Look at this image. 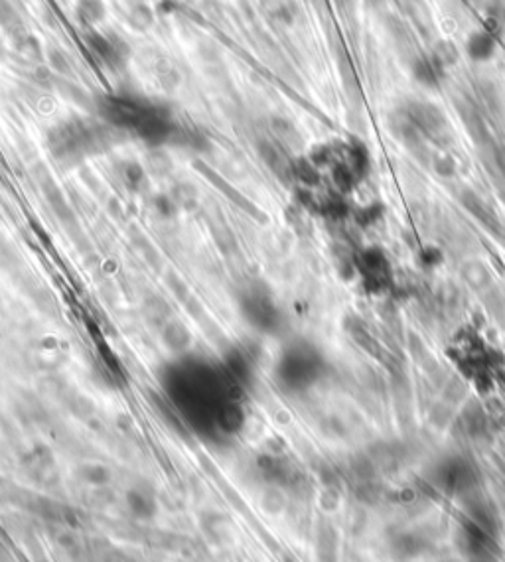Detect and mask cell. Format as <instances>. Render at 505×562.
<instances>
[{"label":"cell","instance_id":"6da1fadb","mask_svg":"<svg viewBox=\"0 0 505 562\" xmlns=\"http://www.w3.org/2000/svg\"><path fill=\"white\" fill-rule=\"evenodd\" d=\"M103 121L111 127L129 131L152 144L192 143L190 133L172 121L170 113L150 101L127 95H115L99 101Z\"/></svg>","mask_w":505,"mask_h":562},{"label":"cell","instance_id":"7a4b0ae2","mask_svg":"<svg viewBox=\"0 0 505 562\" xmlns=\"http://www.w3.org/2000/svg\"><path fill=\"white\" fill-rule=\"evenodd\" d=\"M243 310H245V316L259 328H271L278 320V312L271 296L259 288L249 290L247 296L243 298Z\"/></svg>","mask_w":505,"mask_h":562},{"label":"cell","instance_id":"3957f363","mask_svg":"<svg viewBox=\"0 0 505 562\" xmlns=\"http://www.w3.org/2000/svg\"><path fill=\"white\" fill-rule=\"evenodd\" d=\"M85 40H87L89 48L95 52V55L99 59H103L105 64H109V66L121 64V59L127 55L125 54L127 50H122L121 40H113V38L105 36V34L89 32Z\"/></svg>","mask_w":505,"mask_h":562},{"label":"cell","instance_id":"277c9868","mask_svg":"<svg viewBox=\"0 0 505 562\" xmlns=\"http://www.w3.org/2000/svg\"><path fill=\"white\" fill-rule=\"evenodd\" d=\"M125 12H127V20L134 30L146 32L154 26V12L144 0H129Z\"/></svg>","mask_w":505,"mask_h":562},{"label":"cell","instance_id":"5b68a950","mask_svg":"<svg viewBox=\"0 0 505 562\" xmlns=\"http://www.w3.org/2000/svg\"><path fill=\"white\" fill-rule=\"evenodd\" d=\"M76 16L83 26H95L103 22L105 18V4L103 0H77L76 2Z\"/></svg>","mask_w":505,"mask_h":562},{"label":"cell","instance_id":"8992f818","mask_svg":"<svg viewBox=\"0 0 505 562\" xmlns=\"http://www.w3.org/2000/svg\"><path fill=\"white\" fill-rule=\"evenodd\" d=\"M14 48L26 62H40L42 59V45L32 34L22 32L14 36Z\"/></svg>","mask_w":505,"mask_h":562},{"label":"cell","instance_id":"52a82bcc","mask_svg":"<svg viewBox=\"0 0 505 562\" xmlns=\"http://www.w3.org/2000/svg\"><path fill=\"white\" fill-rule=\"evenodd\" d=\"M468 50H470V55L476 59H485L494 52V40L490 34H474L468 42Z\"/></svg>","mask_w":505,"mask_h":562},{"label":"cell","instance_id":"ba28073f","mask_svg":"<svg viewBox=\"0 0 505 562\" xmlns=\"http://www.w3.org/2000/svg\"><path fill=\"white\" fill-rule=\"evenodd\" d=\"M0 26H4V30H8L12 36H18L24 32V26L18 18L16 10L10 6L8 0H0Z\"/></svg>","mask_w":505,"mask_h":562},{"label":"cell","instance_id":"9c48e42d","mask_svg":"<svg viewBox=\"0 0 505 562\" xmlns=\"http://www.w3.org/2000/svg\"><path fill=\"white\" fill-rule=\"evenodd\" d=\"M367 2H369V4H381L383 0H367Z\"/></svg>","mask_w":505,"mask_h":562}]
</instances>
